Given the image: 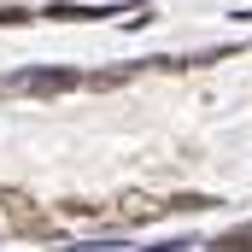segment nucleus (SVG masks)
<instances>
[{"instance_id": "obj_2", "label": "nucleus", "mask_w": 252, "mask_h": 252, "mask_svg": "<svg viewBox=\"0 0 252 252\" xmlns=\"http://www.w3.org/2000/svg\"><path fill=\"white\" fill-rule=\"evenodd\" d=\"M6 229H12V217H6V199H0V235H6Z\"/></svg>"}, {"instance_id": "obj_1", "label": "nucleus", "mask_w": 252, "mask_h": 252, "mask_svg": "<svg viewBox=\"0 0 252 252\" xmlns=\"http://www.w3.org/2000/svg\"><path fill=\"white\" fill-rule=\"evenodd\" d=\"M112 211H118L124 223H153V217H164V211H170V199H158V193H124Z\"/></svg>"}]
</instances>
